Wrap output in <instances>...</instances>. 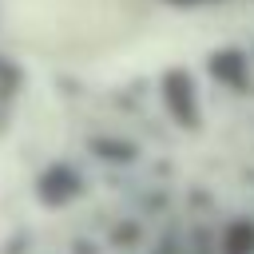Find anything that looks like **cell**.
<instances>
[{"label":"cell","mask_w":254,"mask_h":254,"mask_svg":"<svg viewBox=\"0 0 254 254\" xmlns=\"http://www.w3.org/2000/svg\"><path fill=\"white\" fill-rule=\"evenodd\" d=\"M87 147H91V155L103 159V163H135V159H139V147L127 143V139H103V135H99V139H91Z\"/></svg>","instance_id":"cell-5"},{"label":"cell","mask_w":254,"mask_h":254,"mask_svg":"<svg viewBox=\"0 0 254 254\" xmlns=\"http://www.w3.org/2000/svg\"><path fill=\"white\" fill-rule=\"evenodd\" d=\"M159 91H163V107H167V115H171L183 131H198V123H202V107H198L194 75H190L187 67H171V71L163 75Z\"/></svg>","instance_id":"cell-1"},{"label":"cell","mask_w":254,"mask_h":254,"mask_svg":"<svg viewBox=\"0 0 254 254\" xmlns=\"http://www.w3.org/2000/svg\"><path fill=\"white\" fill-rule=\"evenodd\" d=\"M206 71L222 83V87H246V79H250V56L242 52V48H218V52H210V60H206Z\"/></svg>","instance_id":"cell-3"},{"label":"cell","mask_w":254,"mask_h":254,"mask_svg":"<svg viewBox=\"0 0 254 254\" xmlns=\"http://www.w3.org/2000/svg\"><path fill=\"white\" fill-rule=\"evenodd\" d=\"M218 254H254V218L226 222V230L218 238Z\"/></svg>","instance_id":"cell-4"},{"label":"cell","mask_w":254,"mask_h":254,"mask_svg":"<svg viewBox=\"0 0 254 254\" xmlns=\"http://www.w3.org/2000/svg\"><path fill=\"white\" fill-rule=\"evenodd\" d=\"M171 4H210V0H171Z\"/></svg>","instance_id":"cell-6"},{"label":"cell","mask_w":254,"mask_h":254,"mask_svg":"<svg viewBox=\"0 0 254 254\" xmlns=\"http://www.w3.org/2000/svg\"><path fill=\"white\" fill-rule=\"evenodd\" d=\"M79 190H83V175L71 163H52L36 179V198L44 206H67L71 198H79Z\"/></svg>","instance_id":"cell-2"}]
</instances>
